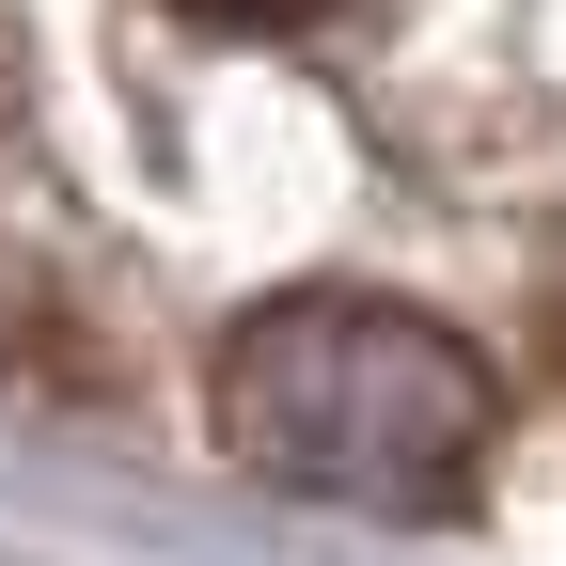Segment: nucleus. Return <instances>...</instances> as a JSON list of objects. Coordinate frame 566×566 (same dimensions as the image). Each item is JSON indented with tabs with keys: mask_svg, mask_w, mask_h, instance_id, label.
Wrapping results in <instances>:
<instances>
[{
	"mask_svg": "<svg viewBox=\"0 0 566 566\" xmlns=\"http://www.w3.org/2000/svg\"><path fill=\"white\" fill-rule=\"evenodd\" d=\"M189 17H331V0H189Z\"/></svg>",
	"mask_w": 566,
	"mask_h": 566,
	"instance_id": "2",
	"label": "nucleus"
},
{
	"mask_svg": "<svg viewBox=\"0 0 566 566\" xmlns=\"http://www.w3.org/2000/svg\"><path fill=\"white\" fill-rule=\"evenodd\" d=\"M488 363L409 315V300H268L221 363V441L268 472V488H315V504H363V520H441L457 488L488 472Z\"/></svg>",
	"mask_w": 566,
	"mask_h": 566,
	"instance_id": "1",
	"label": "nucleus"
}]
</instances>
